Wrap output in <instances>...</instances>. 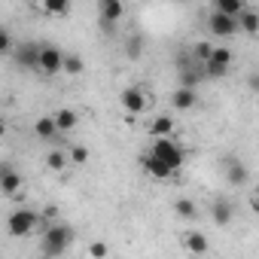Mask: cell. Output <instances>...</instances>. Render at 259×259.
<instances>
[{
	"label": "cell",
	"mask_w": 259,
	"mask_h": 259,
	"mask_svg": "<svg viewBox=\"0 0 259 259\" xmlns=\"http://www.w3.org/2000/svg\"><path fill=\"white\" fill-rule=\"evenodd\" d=\"M34 132H37V138H43V141H52L58 132H55V122H52V116H40L37 122H34Z\"/></svg>",
	"instance_id": "cell-18"
},
{
	"label": "cell",
	"mask_w": 259,
	"mask_h": 259,
	"mask_svg": "<svg viewBox=\"0 0 259 259\" xmlns=\"http://www.w3.org/2000/svg\"><path fill=\"white\" fill-rule=\"evenodd\" d=\"M4 135H7V122H4V119H0V138H4Z\"/></svg>",
	"instance_id": "cell-32"
},
{
	"label": "cell",
	"mask_w": 259,
	"mask_h": 259,
	"mask_svg": "<svg viewBox=\"0 0 259 259\" xmlns=\"http://www.w3.org/2000/svg\"><path fill=\"white\" fill-rule=\"evenodd\" d=\"M174 210H177V217L180 220H198V207H195V201H189V198H177L174 201Z\"/></svg>",
	"instance_id": "cell-19"
},
{
	"label": "cell",
	"mask_w": 259,
	"mask_h": 259,
	"mask_svg": "<svg viewBox=\"0 0 259 259\" xmlns=\"http://www.w3.org/2000/svg\"><path fill=\"white\" fill-rule=\"evenodd\" d=\"M61 64H64V52L55 43H43L40 46V58H37V70L43 76H55V73H61Z\"/></svg>",
	"instance_id": "cell-4"
},
{
	"label": "cell",
	"mask_w": 259,
	"mask_h": 259,
	"mask_svg": "<svg viewBox=\"0 0 259 259\" xmlns=\"http://www.w3.org/2000/svg\"><path fill=\"white\" fill-rule=\"evenodd\" d=\"M119 101H122V107H125L128 116H141V113L147 110V92L138 89V85H128V89L119 95Z\"/></svg>",
	"instance_id": "cell-6"
},
{
	"label": "cell",
	"mask_w": 259,
	"mask_h": 259,
	"mask_svg": "<svg viewBox=\"0 0 259 259\" xmlns=\"http://www.w3.org/2000/svg\"><path fill=\"white\" fill-rule=\"evenodd\" d=\"M150 135H153V141L171 138V135H174V119H171V116H156V119L150 122Z\"/></svg>",
	"instance_id": "cell-16"
},
{
	"label": "cell",
	"mask_w": 259,
	"mask_h": 259,
	"mask_svg": "<svg viewBox=\"0 0 259 259\" xmlns=\"http://www.w3.org/2000/svg\"><path fill=\"white\" fill-rule=\"evenodd\" d=\"M229 183H232V186H244V183H247V168H244L241 162H235V165L229 168Z\"/></svg>",
	"instance_id": "cell-25"
},
{
	"label": "cell",
	"mask_w": 259,
	"mask_h": 259,
	"mask_svg": "<svg viewBox=\"0 0 259 259\" xmlns=\"http://www.w3.org/2000/svg\"><path fill=\"white\" fill-rule=\"evenodd\" d=\"M198 79H201L198 70H183V73H180V85H183V89H195Z\"/></svg>",
	"instance_id": "cell-26"
},
{
	"label": "cell",
	"mask_w": 259,
	"mask_h": 259,
	"mask_svg": "<svg viewBox=\"0 0 259 259\" xmlns=\"http://www.w3.org/2000/svg\"><path fill=\"white\" fill-rule=\"evenodd\" d=\"M150 156H156L162 165H168L174 174L183 168V162H186V150L177 144V141H171V138H159V141H153V147H150Z\"/></svg>",
	"instance_id": "cell-2"
},
{
	"label": "cell",
	"mask_w": 259,
	"mask_h": 259,
	"mask_svg": "<svg viewBox=\"0 0 259 259\" xmlns=\"http://www.w3.org/2000/svg\"><path fill=\"white\" fill-rule=\"evenodd\" d=\"M232 49H226V46H213V52H210V58L207 61H213V64H223V67H232Z\"/></svg>",
	"instance_id": "cell-23"
},
{
	"label": "cell",
	"mask_w": 259,
	"mask_h": 259,
	"mask_svg": "<svg viewBox=\"0 0 259 259\" xmlns=\"http://www.w3.org/2000/svg\"><path fill=\"white\" fill-rule=\"evenodd\" d=\"M141 168H144L153 180H168V177H174V171H171L168 165H162V162H159L156 156H150V153L141 159Z\"/></svg>",
	"instance_id": "cell-11"
},
{
	"label": "cell",
	"mask_w": 259,
	"mask_h": 259,
	"mask_svg": "<svg viewBox=\"0 0 259 259\" xmlns=\"http://www.w3.org/2000/svg\"><path fill=\"white\" fill-rule=\"evenodd\" d=\"M0 195H7V198H22V174H19V168H13L10 174L0 177Z\"/></svg>",
	"instance_id": "cell-10"
},
{
	"label": "cell",
	"mask_w": 259,
	"mask_h": 259,
	"mask_svg": "<svg viewBox=\"0 0 259 259\" xmlns=\"http://www.w3.org/2000/svg\"><path fill=\"white\" fill-rule=\"evenodd\" d=\"M195 101H198L195 89H183V85H177V89H174V95H171V104H174L177 110H192V107H195Z\"/></svg>",
	"instance_id": "cell-15"
},
{
	"label": "cell",
	"mask_w": 259,
	"mask_h": 259,
	"mask_svg": "<svg viewBox=\"0 0 259 259\" xmlns=\"http://www.w3.org/2000/svg\"><path fill=\"white\" fill-rule=\"evenodd\" d=\"M37 58H40V43H22L16 46V64L25 70H37Z\"/></svg>",
	"instance_id": "cell-7"
},
{
	"label": "cell",
	"mask_w": 259,
	"mask_h": 259,
	"mask_svg": "<svg viewBox=\"0 0 259 259\" xmlns=\"http://www.w3.org/2000/svg\"><path fill=\"white\" fill-rule=\"evenodd\" d=\"M46 165H49V171H64L67 168V153L64 150H52L46 156Z\"/></svg>",
	"instance_id": "cell-24"
},
{
	"label": "cell",
	"mask_w": 259,
	"mask_h": 259,
	"mask_svg": "<svg viewBox=\"0 0 259 259\" xmlns=\"http://www.w3.org/2000/svg\"><path fill=\"white\" fill-rule=\"evenodd\" d=\"M183 247H186V253H192V256H204L207 250H210V241H207V235L204 232H186L183 235Z\"/></svg>",
	"instance_id": "cell-9"
},
{
	"label": "cell",
	"mask_w": 259,
	"mask_h": 259,
	"mask_svg": "<svg viewBox=\"0 0 259 259\" xmlns=\"http://www.w3.org/2000/svg\"><path fill=\"white\" fill-rule=\"evenodd\" d=\"M207 28H210V34L213 37H232L235 31H238V25H235V19H229V16H220V13H210V19H207Z\"/></svg>",
	"instance_id": "cell-8"
},
{
	"label": "cell",
	"mask_w": 259,
	"mask_h": 259,
	"mask_svg": "<svg viewBox=\"0 0 259 259\" xmlns=\"http://www.w3.org/2000/svg\"><path fill=\"white\" fill-rule=\"evenodd\" d=\"M235 25H238V31H244V34H256L259 31V13L253 10V7H244V13L235 19Z\"/></svg>",
	"instance_id": "cell-13"
},
{
	"label": "cell",
	"mask_w": 259,
	"mask_h": 259,
	"mask_svg": "<svg viewBox=\"0 0 259 259\" xmlns=\"http://www.w3.org/2000/svg\"><path fill=\"white\" fill-rule=\"evenodd\" d=\"M13 52V37L7 28H0V55H10Z\"/></svg>",
	"instance_id": "cell-29"
},
{
	"label": "cell",
	"mask_w": 259,
	"mask_h": 259,
	"mask_svg": "<svg viewBox=\"0 0 259 259\" xmlns=\"http://www.w3.org/2000/svg\"><path fill=\"white\" fill-rule=\"evenodd\" d=\"M210 52H213V46H210L207 40H201V43H195V58H198L201 64H204V61L210 58Z\"/></svg>",
	"instance_id": "cell-28"
},
{
	"label": "cell",
	"mask_w": 259,
	"mask_h": 259,
	"mask_svg": "<svg viewBox=\"0 0 259 259\" xmlns=\"http://www.w3.org/2000/svg\"><path fill=\"white\" fill-rule=\"evenodd\" d=\"M52 122H55V132H73L76 122H79V116H76V110L61 107V110H55V113H52Z\"/></svg>",
	"instance_id": "cell-12"
},
{
	"label": "cell",
	"mask_w": 259,
	"mask_h": 259,
	"mask_svg": "<svg viewBox=\"0 0 259 259\" xmlns=\"http://www.w3.org/2000/svg\"><path fill=\"white\" fill-rule=\"evenodd\" d=\"M40 10L49 13V16H67L70 4H67V0H46V4H40Z\"/></svg>",
	"instance_id": "cell-21"
},
{
	"label": "cell",
	"mask_w": 259,
	"mask_h": 259,
	"mask_svg": "<svg viewBox=\"0 0 259 259\" xmlns=\"http://www.w3.org/2000/svg\"><path fill=\"white\" fill-rule=\"evenodd\" d=\"M34 229H43V220H40V213L31 210V207H16V210L7 217V232H10L13 238H28Z\"/></svg>",
	"instance_id": "cell-3"
},
{
	"label": "cell",
	"mask_w": 259,
	"mask_h": 259,
	"mask_svg": "<svg viewBox=\"0 0 259 259\" xmlns=\"http://www.w3.org/2000/svg\"><path fill=\"white\" fill-rule=\"evenodd\" d=\"M67 162H73V165H85V162H89V147H82V144H70V147H67Z\"/></svg>",
	"instance_id": "cell-22"
},
{
	"label": "cell",
	"mask_w": 259,
	"mask_h": 259,
	"mask_svg": "<svg viewBox=\"0 0 259 259\" xmlns=\"http://www.w3.org/2000/svg\"><path fill=\"white\" fill-rule=\"evenodd\" d=\"M232 217H235V210H232V204H229L226 198H217V201L210 204V220H213L217 226H229Z\"/></svg>",
	"instance_id": "cell-14"
},
{
	"label": "cell",
	"mask_w": 259,
	"mask_h": 259,
	"mask_svg": "<svg viewBox=\"0 0 259 259\" xmlns=\"http://www.w3.org/2000/svg\"><path fill=\"white\" fill-rule=\"evenodd\" d=\"M107 253H110V247H107L104 241H92V244H89V256H92V259H104Z\"/></svg>",
	"instance_id": "cell-27"
},
{
	"label": "cell",
	"mask_w": 259,
	"mask_h": 259,
	"mask_svg": "<svg viewBox=\"0 0 259 259\" xmlns=\"http://www.w3.org/2000/svg\"><path fill=\"white\" fill-rule=\"evenodd\" d=\"M141 46H144L141 37H132V40H128V58H141V52H144Z\"/></svg>",
	"instance_id": "cell-30"
},
{
	"label": "cell",
	"mask_w": 259,
	"mask_h": 259,
	"mask_svg": "<svg viewBox=\"0 0 259 259\" xmlns=\"http://www.w3.org/2000/svg\"><path fill=\"white\" fill-rule=\"evenodd\" d=\"M61 70H64V73H70V76H79V73L85 70V64H82V58H79V55L64 52V64H61Z\"/></svg>",
	"instance_id": "cell-20"
},
{
	"label": "cell",
	"mask_w": 259,
	"mask_h": 259,
	"mask_svg": "<svg viewBox=\"0 0 259 259\" xmlns=\"http://www.w3.org/2000/svg\"><path fill=\"white\" fill-rule=\"evenodd\" d=\"M244 0H217V10L213 13H220V16H229V19H238L241 13H244Z\"/></svg>",
	"instance_id": "cell-17"
},
{
	"label": "cell",
	"mask_w": 259,
	"mask_h": 259,
	"mask_svg": "<svg viewBox=\"0 0 259 259\" xmlns=\"http://www.w3.org/2000/svg\"><path fill=\"white\" fill-rule=\"evenodd\" d=\"M13 168H16V165H13V162H0V177H4V174H10V171H13Z\"/></svg>",
	"instance_id": "cell-31"
},
{
	"label": "cell",
	"mask_w": 259,
	"mask_h": 259,
	"mask_svg": "<svg viewBox=\"0 0 259 259\" xmlns=\"http://www.w3.org/2000/svg\"><path fill=\"white\" fill-rule=\"evenodd\" d=\"M98 16H101V31L110 34L119 25V19L125 16V4H122V0H101V4H98Z\"/></svg>",
	"instance_id": "cell-5"
},
{
	"label": "cell",
	"mask_w": 259,
	"mask_h": 259,
	"mask_svg": "<svg viewBox=\"0 0 259 259\" xmlns=\"http://www.w3.org/2000/svg\"><path fill=\"white\" fill-rule=\"evenodd\" d=\"M73 238H76L73 226H67V223H49V226H43L40 244H43V253H46L49 259H58V256L73 244Z\"/></svg>",
	"instance_id": "cell-1"
}]
</instances>
